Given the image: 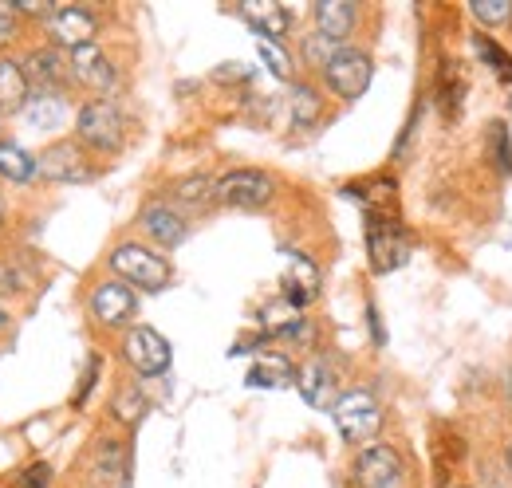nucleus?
Masks as SVG:
<instances>
[{"label":"nucleus","mask_w":512,"mask_h":488,"mask_svg":"<svg viewBox=\"0 0 512 488\" xmlns=\"http://www.w3.org/2000/svg\"><path fill=\"white\" fill-rule=\"evenodd\" d=\"M284 296L292 307L312 304L320 296V268L300 256V252H288V272H284Z\"/></svg>","instance_id":"nucleus-17"},{"label":"nucleus","mask_w":512,"mask_h":488,"mask_svg":"<svg viewBox=\"0 0 512 488\" xmlns=\"http://www.w3.org/2000/svg\"><path fill=\"white\" fill-rule=\"evenodd\" d=\"M28 99H32V87H28L24 63L0 60V115H16V111H24Z\"/></svg>","instance_id":"nucleus-20"},{"label":"nucleus","mask_w":512,"mask_h":488,"mask_svg":"<svg viewBox=\"0 0 512 488\" xmlns=\"http://www.w3.org/2000/svg\"><path fill=\"white\" fill-rule=\"evenodd\" d=\"M95 378H99V359H91V363H87V374H83V386H79V394H75V406H83V402H87V394H91Z\"/></svg>","instance_id":"nucleus-34"},{"label":"nucleus","mask_w":512,"mask_h":488,"mask_svg":"<svg viewBox=\"0 0 512 488\" xmlns=\"http://www.w3.org/2000/svg\"><path fill=\"white\" fill-rule=\"evenodd\" d=\"M130 469V453L119 437H99L95 453H91V473L107 485H119Z\"/></svg>","instance_id":"nucleus-18"},{"label":"nucleus","mask_w":512,"mask_h":488,"mask_svg":"<svg viewBox=\"0 0 512 488\" xmlns=\"http://www.w3.org/2000/svg\"><path fill=\"white\" fill-rule=\"evenodd\" d=\"M0 229H4V197H0Z\"/></svg>","instance_id":"nucleus-38"},{"label":"nucleus","mask_w":512,"mask_h":488,"mask_svg":"<svg viewBox=\"0 0 512 488\" xmlns=\"http://www.w3.org/2000/svg\"><path fill=\"white\" fill-rule=\"evenodd\" d=\"M296 386H300V394H304V402L312 406V410H331L335 406V370L327 359H312V363H304L296 370Z\"/></svg>","instance_id":"nucleus-15"},{"label":"nucleus","mask_w":512,"mask_h":488,"mask_svg":"<svg viewBox=\"0 0 512 488\" xmlns=\"http://www.w3.org/2000/svg\"><path fill=\"white\" fill-rule=\"evenodd\" d=\"M276 197V182L264 170H229L225 178H217V201L229 209H264Z\"/></svg>","instance_id":"nucleus-6"},{"label":"nucleus","mask_w":512,"mask_h":488,"mask_svg":"<svg viewBox=\"0 0 512 488\" xmlns=\"http://www.w3.org/2000/svg\"><path fill=\"white\" fill-rule=\"evenodd\" d=\"M367 260H371V268L379 276L402 268L410 260V237L394 217L371 213V221H367Z\"/></svg>","instance_id":"nucleus-5"},{"label":"nucleus","mask_w":512,"mask_h":488,"mask_svg":"<svg viewBox=\"0 0 512 488\" xmlns=\"http://www.w3.org/2000/svg\"><path fill=\"white\" fill-rule=\"evenodd\" d=\"M469 12H473V20H481L485 28H501V24H509L512 20L509 0H473Z\"/></svg>","instance_id":"nucleus-30"},{"label":"nucleus","mask_w":512,"mask_h":488,"mask_svg":"<svg viewBox=\"0 0 512 488\" xmlns=\"http://www.w3.org/2000/svg\"><path fill=\"white\" fill-rule=\"evenodd\" d=\"M505 469H509V473H512V441H509V445H505Z\"/></svg>","instance_id":"nucleus-36"},{"label":"nucleus","mask_w":512,"mask_h":488,"mask_svg":"<svg viewBox=\"0 0 512 488\" xmlns=\"http://www.w3.org/2000/svg\"><path fill=\"white\" fill-rule=\"evenodd\" d=\"M138 229L158 244V248H178V244L186 241V233H190L186 217H182L170 201H150V205L138 213Z\"/></svg>","instance_id":"nucleus-13"},{"label":"nucleus","mask_w":512,"mask_h":488,"mask_svg":"<svg viewBox=\"0 0 512 488\" xmlns=\"http://www.w3.org/2000/svg\"><path fill=\"white\" fill-rule=\"evenodd\" d=\"M351 477H355L359 488H402L406 465H402L398 449H390V445H367V449H359Z\"/></svg>","instance_id":"nucleus-8"},{"label":"nucleus","mask_w":512,"mask_h":488,"mask_svg":"<svg viewBox=\"0 0 512 488\" xmlns=\"http://www.w3.org/2000/svg\"><path fill=\"white\" fill-rule=\"evenodd\" d=\"M465 91H469L465 71H461L453 60H446V63H442V71H438V103H442L446 119H453V115H457V107L465 103Z\"/></svg>","instance_id":"nucleus-24"},{"label":"nucleus","mask_w":512,"mask_h":488,"mask_svg":"<svg viewBox=\"0 0 512 488\" xmlns=\"http://www.w3.org/2000/svg\"><path fill=\"white\" fill-rule=\"evenodd\" d=\"M237 16L253 28V32H260V40H284V32H288V8H280V4H241L237 8Z\"/></svg>","instance_id":"nucleus-19"},{"label":"nucleus","mask_w":512,"mask_h":488,"mask_svg":"<svg viewBox=\"0 0 512 488\" xmlns=\"http://www.w3.org/2000/svg\"><path fill=\"white\" fill-rule=\"evenodd\" d=\"M123 359L134 374H142V378H158V374H166L170 370V343L154 331V327H130L127 335H123Z\"/></svg>","instance_id":"nucleus-7"},{"label":"nucleus","mask_w":512,"mask_h":488,"mask_svg":"<svg viewBox=\"0 0 512 488\" xmlns=\"http://www.w3.org/2000/svg\"><path fill=\"white\" fill-rule=\"evenodd\" d=\"M111 272L127 284V288H138V292H162L174 276L170 260L162 252H154L150 244H138V241H123L111 256H107Z\"/></svg>","instance_id":"nucleus-1"},{"label":"nucleus","mask_w":512,"mask_h":488,"mask_svg":"<svg viewBox=\"0 0 512 488\" xmlns=\"http://www.w3.org/2000/svg\"><path fill=\"white\" fill-rule=\"evenodd\" d=\"M485 154H489V162L497 166V174L509 178L512 174V142H509V126H505V122H489V130H485Z\"/></svg>","instance_id":"nucleus-26"},{"label":"nucleus","mask_w":512,"mask_h":488,"mask_svg":"<svg viewBox=\"0 0 512 488\" xmlns=\"http://www.w3.org/2000/svg\"><path fill=\"white\" fill-rule=\"evenodd\" d=\"M75 138H79V146H87L95 154H119L123 150V138H127L123 111L111 99L83 103L79 115H75Z\"/></svg>","instance_id":"nucleus-2"},{"label":"nucleus","mask_w":512,"mask_h":488,"mask_svg":"<svg viewBox=\"0 0 512 488\" xmlns=\"http://www.w3.org/2000/svg\"><path fill=\"white\" fill-rule=\"evenodd\" d=\"M32 174H36V158H32L20 142L0 138V178L24 185V182H32Z\"/></svg>","instance_id":"nucleus-23"},{"label":"nucleus","mask_w":512,"mask_h":488,"mask_svg":"<svg viewBox=\"0 0 512 488\" xmlns=\"http://www.w3.org/2000/svg\"><path fill=\"white\" fill-rule=\"evenodd\" d=\"M48 485H52V465H48V461H32V465L16 477L12 488H48Z\"/></svg>","instance_id":"nucleus-32"},{"label":"nucleus","mask_w":512,"mask_h":488,"mask_svg":"<svg viewBox=\"0 0 512 488\" xmlns=\"http://www.w3.org/2000/svg\"><path fill=\"white\" fill-rule=\"evenodd\" d=\"M473 52L485 60V67H489L501 83H512V56L501 48V44H493L485 32H477V36H473Z\"/></svg>","instance_id":"nucleus-28"},{"label":"nucleus","mask_w":512,"mask_h":488,"mask_svg":"<svg viewBox=\"0 0 512 488\" xmlns=\"http://www.w3.org/2000/svg\"><path fill=\"white\" fill-rule=\"evenodd\" d=\"M359 8L351 0H320L316 4V36H323L327 44L343 48V40L355 32Z\"/></svg>","instance_id":"nucleus-16"},{"label":"nucleus","mask_w":512,"mask_h":488,"mask_svg":"<svg viewBox=\"0 0 512 488\" xmlns=\"http://www.w3.org/2000/svg\"><path fill=\"white\" fill-rule=\"evenodd\" d=\"M292 378H296V366L288 363L284 355H260L245 382L256 386V390H280V386H288Z\"/></svg>","instance_id":"nucleus-22"},{"label":"nucleus","mask_w":512,"mask_h":488,"mask_svg":"<svg viewBox=\"0 0 512 488\" xmlns=\"http://www.w3.org/2000/svg\"><path fill=\"white\" fill-rule=\"evenodd\" d=\"M331 418H335V429L347 445H367L383 429V406L371 390H347L335 398Z\"/></svg>","instance_id":"nucleus-3"},{"label":"nucleus","mask_w":512,"mask_h":488,"mask_svg":"<svg viewBox=\"0 0 512 488\" xmlns=\"http://www.w3.org/2000/svg\"><path fill=\"white\" fill-rule=\"evenodd\" d=\"M87 307H91V315H95L99 327L115 331V327H127L130 319L138 315V296H134V288H127L123 280H103L91 292Z\"/></svg>","instance_id":"nucleus-10"},{"label":"nucleus","mask_w":512,"mask_h":488,"mask_svg":"<svg viewBox=\"0 0 512 488\" xmlns=\"http://www.w3.org/2000/svg\"><path fill=\"white\" fill-rule=\"evenodd\" d=\"M0 327H8V311H0Z\"/></svg>","instance_id":"nucleus-37"},{"label":"nucleus","mask_w":512,"mask_h":488,"mask_svg":"<svg viewBox=\"0 0 512 488\" xmlns=\"http://www.w3.org/2000/svg\"><path fill=\"white\" fill-rule=\"evenodd\" d=\"M48 32H52V48H67V52H75V48L95 44L99 20H95L87 8L67 4V8H56V12L48 16Z\"/></svg>","instance_id":"nucleus-11"},{"label":"nucleus","mask_w":512,"mask_h":488,"mask_svg":"<svg viewBox=\"0 0 512 488\" xmlns=\"http://www.w3.org/2000/svg\"><path fill=\"white\" fill-rule=\"evenodd\" d=\"M256 48H260V60L268 63V71H272L276 79H292V60H288V52H284L280 44H272V40H260Z\"/></svg>","instance_id":"nucleus-31"},{"label":"nucleus","mask_w":512,"mask_h":488,"mask_svg":"<svg viewBox=\"0 0 512 488\" xmlns=\"http://www.w3.org/2000/svg\"><path fill=\"white\" fill-rule=\"evenodd\" d=\"M67 107L60 95H32L28 99V107H24V119H28V126H36V130H56L60 122H64Z\"/></svg>","instance_id":"nucleus-25"},{"label":"nucleus","mask_w":512,"mask_h":488,"mask_svg":"<svg viewBox=\"0 0 512 488\" xmlns=\"http://www.w3.org/2000/svg\"><path fill=\"white\" fill-rule=\"evenodd\" d=\"M24 75H28V87H36L40 95H56L67 79H71L60 48H36V52L24 60Z\"/></svg>","instance_id":"nucleus-14"},{"label":"nucleus","mask_w":512,"mask_h":488,"mask_svg":"<svg viewBox=\"0 0 512 488\" xmlns=\"http://www.w3.org/2000/svg\"><path fill=\"white\" fill-rule=\"evenodd\" d=\"M323 83H327V91L331 95H339V99H359L367 87H371V75H375V60L363 52V48H335L331 52V60L323 63Z\"/></svg>","instance_id":"nucleus-4"},{"label":"nucleus","mask_w":512,"mask_h":488,"mask_svg":"<svg viewBox=\"0 0 512 488\" xmlns=\"http://www.w3.org/2000/svg\"><path fill=\"white\" fill-rule=\"evenodd\" d=\"M16 288H20V284H16V272H12V264H4V260H0V300H4V296H12Z\"/></svg>","instance_id":"nucleus-35"},{"label":"nucleus","mask_w":512,"mask_h":488,"mask_svg":"<svg viewBox=\"0 0 512 488\" xmlns=\"http://www.w3.org/2000/svg\"><path fill=\"white\" fill-rule=\"evenodd\" d=\"M174 201L190 205V209H205L209 201H217V182L205 178V174H193V178H182L174 185Z\"/></svg>","instance_id":"nucleus-27"},{"label":"nucleus","mask_w":512,"mask_h":488,"mask_svg":"<svg viewBox=\"0 0 512 488\" xmlns=\"http://www.w3.org/2000/svg\"><path fill=\"white\" fill-rule=\"evenodd\" d=\"M16 32H20L16 12H12L8 4H0V48H4V44H12V40H16Z\"/></svg>","instance_id":"nucleus-33"},{"label":"nucleus","mask_w":512,"mask_h":488,"mask_svg":"<svg viewBox=\"0 0 512 488\" xmlns=\"http://www.w3.org/2000/svg\"><path fill=\"white\" fill-rule=\"evenodd\" d=\"M288 111H292V126L296 130H312L323 119V95L312 83H292L288 91Z\"/></svg>","instance_id":"nucleus-21"},{"label":"nucleus","mask_w":512,"mask_h":488,"mask_svg":"<svg viewBox=\"0 0 512 488\" xmlns=\"http://www.w3.org/2000/svg\"><path fill=\"white\" fill-rule=\"evenodd\" d=\"M36 170L48 178V182H60V185H75V182H91L95 178V170H91V162H87V154H83V146L79 142H52L40 158H36Z\"/></svg>","instance_id":"nucleus-9"},{"label":"nucleus","mask_w":512,"mask_h":488,"mask_svg":"<svg viewBox=\"0 0 512 488\" xmlns=\"http://www.w3.org/2000/svg\"><path fill=\"white\" fill-rule=\"evenodd\" d=\"M67 75L79 83V87H87V91H99V95H107L111 87H115V63L111 56L103 52V48H95V44H87V48H75L71 56H67Z\"/></svg>","instance_id":"nucleus-12"},{"label":"nucleus","mask_w":512,"mask_h":488,"mask_svg":"<svg viewBox=\"0 0 512 488\" xmlns=\"http://www.w3.org/2000/svg\"><path fill=\"white\" fill-rule=\"evenodd\" d=\"M111 410H115V418H119L123 426H138V422H142V414L150 410V402H146V394H142L138 386H123V390L115 394Z\"/></svg>","instance_id":"nucleus-29"}]
</instances>
